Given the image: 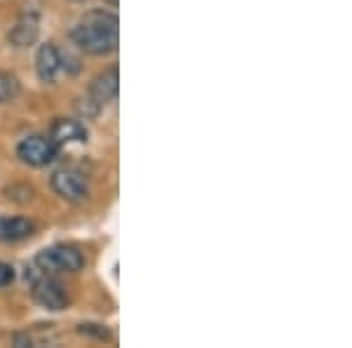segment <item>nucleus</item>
Returning a JSON list of instances; mask_svg holds the SVG:
<instances>
[{"mask_svg":"<svg viewBox=\"0 0 352 348\" xmlns=\"http://www.w3.org/2000/svg\"><path fill=\"white\" fill-rule=\"evenodd\" d=\"M36 266L43 273H78L85 266V256L76 245H54L36 256Z\"/></svg>","mask_w":352,"mask_h":348,"instance_id":"nucleus-2","label":"nucleus"},{"mask_svg":"<svg viewBox=\"0 0 352 348\" xmlns=\"http://www.w3.org/2000/svg\"><path fill=\"white\" fill-rule=\"evenodd\" d=\"M52 191L66 203H85L89 198V181L80 170L61 167L50 176Z\"/></svg>","mask_w":352,"mask_h":348,"instance_id":"nucleus-3","label":"nucleus"},{"mask_svg":"<svg viewBox=\"0 0 352 348\" xmlns=\"http://www.w3.org/2000/svg\"><path fill=\"white\" fill-rule=\"evenodd\" d=\"M31 296L38 306L47 308V311H64L68 306V294H66L64 285L59 280H54L50 273H43V276L33 278Z\"/></svg>","mask_w":352,"mask_h":348,"instance_id":"nucleus-5","label":"nucleus"},{"mask_svg":"<svg viewBox=\"0 0 352 348\" xmlns=\"http://www.w3.org/2000/svg\"><path fill=\"white\" fill-rule=\"evenodd\" d=\"M56 153H59V146L50 136H41V134L26 136L16 146V158L24 165H31V167H45V165L54 161Z\"/></svg>","mask_w":352,"mask_h":348,"instance_id":"nucleus-4","label":"nucleus"},{"mask_svg":"<svg viewBox=\"0 0 352 348\" xmlns=\"http://www.w3.org/2000/svg\"><path fill=\"white\" fill-rule=\"evenodd\" d=\"M73 43L89 57H104L118 50L120 43V19L106 10H89L73 26Z\"/></svg>","mask_w":352,"mask_h":348,"instance_id":"nucleus-1","label":"nucleus"},{"mask_svg":"<svg viewBox=\"0 0 352 348\" xmlns=\"http://www.w3.org/2000/svg\"><path fill=\"white\" fill-rule=\"evenodd\" d=\"M36 224L24 216H0V240L3 243H19L33 236Z\"/></svg>","mask_w":352,"mask_h":348,"instance_id":"nucleus-10","label":"nucleus"},{"mask_svg":"<svg viewBox=\"0 0 352 348\" xmlns=\"http://www.w3.org/2000/svg\"><path fill=\"white\" fill-rule=\"evenodd\" d=\"M38 33H41V17L33 8H24L12 31H10V43L14 48H28L38 41Z\"/></svg>","mask_w":352,"mask_h":348,"instance_id":"nucleus-7","label":"nucleus"},{"mask_svg":"<svg viewBox=\"0 0 352 348\" xmlns=\"http://www.w3.org/2000/svg\"><path fill=\"white\" fill-rule=\"evenodd\" d=\"M106 3H109L111 8H118V3H120V0H106Z\"/></svg>","mask_w":352,"mask_h":348,"instance_id":"nucleus-14","label":"nucleus"},{"mask_svg":"<svg viewBox=\"0 0 352 348\" xmlns=\"http://www.w3.org/2000/svg\"><path fill=\"white\" fill-rule=\"evenodd\" d=\"M50 139L59 148L68 144H82V141H87V127L73 118H56L50 127Z\"/></svg>","mask_w":352,"mask_h":348,"instance_id":"nucleus-8","label":"nucleus"},{"mask_svg":"<svg viewBox=\"0 0 352 348\" xmlns=\"http://www.w3.org/2000/svg\"><path fill=\"white\" fill-rule=\"evenodd\" d=\"M61 71V54L56 50L54 43H45L38 48V54H36V73L41 78V83L50 85L56 81Z\"/></svg>","mask_w":352,"mask_h":348,"instance_id":"nucleus-9","label":"nucleus"},{"mask_svg":"<svg viewBox=\"0 0 352 348\" xmlns=\"http://www.w3.org/2000/svg\"><path fill=\"white\" fill-rule=\"evenodd\" d=\"M118 90H120V73H118V66H109L92 81L87 96L96 106H106L118 96Z\"/></svg>","mask_w":352,"mask_h":348,"instance_id":"nucleus-6","label":"nucleus"},{"mask_svg":"<svg viewBox=\"0 0 352 348\" xmlns=\"http://www.w3.org/2000/svg\"><path fill=\"white\" fill-rule=\"evenodd\" d=\"M12 283H14V268L0 261V287H8Z\"/></svg>","mask_w":352,"mask_h":348,"instance_id":"nucleus-13","label":"nucleus"},{"mask_svg":"<svg viewBox=\"0 0 352 348\" xmlns=\"http://www.w3.org/2000/svg\"><path fill=\"white\" fill-rule=\"evenodd\" d=\"M21 92V83L14 73L0 71V104H8V101L16 99Z\"/></svg>","mask_w":352,"mask_h":348,"instance_id":"nucleus-11","label":"nucleus"},{"mask_svg":"<svg viewBox=\"0 0 352 348\" xmlns=\"http://www.w3.org/2000/svg\"><path fill=\"white\" fill-rule=\"evenodd\" d=\"M80 334H89V336H96V339H111V332L101 325H80L78 329Z\"/></svg>","mask_w":352,"mask_h":348,"instance_id":"nucleus-12","label":"nucleus"}]
</instances>
